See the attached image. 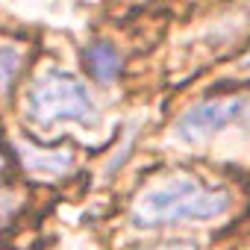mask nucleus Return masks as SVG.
I'll return each mask as SVG.
<instances>
[{"mask_svg":"<svg viewBox=\"0 0 250 250\" xmlns=\"http://www.w3.org/2000/svg\"><path fill=\"white\" fill-rule=\"evenodd\" d=\"M229 206V197L218 188H209L197 180L180 177L159 188H150L142 194V200L133 209V221L139 227H165L180 221H209L224 215Z\"/></svg>","mask_w":250,"mask_h":250,"instance_id":"nucleus-1","label":"nucleus"},{"mask_svg":"<svg viewBox=\"0 0 250 250\" xmlns=\"http://www.w3.org/2000/svg\"><path fill=\"white\" fill-rule=\"evenodd\" d=\"M27 118L42 124V127H50V124H59V121L94 124L97 106H94L88 88L77 77L53 71V74H44L42 80H36V85L30 88Z\"/></svg>","mask_w":250,"mask_h":250,"instance_id":"nucleus-2","label":"nucleus"},{"mask_svg":"<svg viewBox=\"0 0 250 250\" xmlns=\"http://www.w3.org/2000/svg\"><path fill=\"white\" fill-rule=\"evenodd\" d=\"M227 127H250V97H224L197 103L177 121L174 133L183 142H206Z\"/></svg>","mask_w":250,"mask_h":250,"instance_id":"nucleus-3","label":"nucleus"},{"mask_svg":"<svg viewBox=\"0 0 250 250\" xmlns=\"http://www.w3.org/2000/svg\"><path fill=\"white\" fill-rule=\"evenodd\" d=\"M83 62H85V68H88V74H91L94 80H100V83H115V80H118L121 56H118V50H115L112 44L97 42V44L85 47Z\"/></svg>","mask_w":250,"mask_h":250,"instance_id":"nucleus-4","label":"nucleus"},{"mask_svg":"<svg viewBox=\"0 0 250 250\" xmlns=\"http://www.w3.org/2000/svg\"><path fill=\"white\" fill-rule=\"evenodd\" d=\"M21 68V50L18 47H0V97L9 94V85L15 83Z\"/></svg>","mask_w":250,"mask_h":250,"instance_id":"nucleus-5","label":"nucleus"},{"mask_svg":"<svg viewBox=\"0 0 250 250\" xmlns=\"http://www.w3.org/2000/svg\"><path fill=\"white\" fill-rule=\"evenodd\" d=\"M142 250H197L191 241H162V244H150V247H142Z\"/></svg>","mask_w":250,"mask_h":250,"instance_id":"nucleus-6","label":"nucleus"},{"mask_svg":"<svg viewBox=\"0 0 250 250\" xmlns=\"http://www.w3.org/2000/svg\"><path fill=\"white\" fill-rule=\"evenodd\" d=\"M241 71H244V74H250V56H247V59L241 62Z\"/></svg>","mask_w":250,"mask_h":250,"instance_id":"nucleus-7","label":"nucleus"}]
</instances>
